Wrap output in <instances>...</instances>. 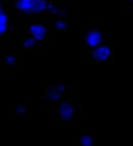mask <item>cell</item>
I'll return each instance as SVG.
<instances>
[{"label":"cell","instance_id":"cell-13","mask_svg":"<svg viewBox=\"0 0 133 146\" xmlns=\"http://www.w3.org/2000/svg\"><path fill=\"white\" fill-rule=\"evenodd\" d=\"M15 110H16L17 115H26V113H27V108L23 106V105H17V106L15 108Z\"/></svg>","mask_w":133,"mask_h":146},{"label":"cell","instance_id":"cell-4","mask_svg":"<svg viewBox=\"0 0 133 146\" xmlns=\"http://www.w3.org/2000/svg\"><path fill=\"white\" fill-rule=\"evenodd\" d=\"M85 43L92 50L103 44V33L99 29H89L85 35Z\"/></svg>","mask_w":133,"mask_h":146},{"label":"cell","instance_id":"cell-5","mask_svg":"<svg viewBox=\"0 0 133 146\" xmlns=\"http://www.w3.org/2000/svg\"><path fill=\"white\" fill-rule=\"evenodd\" d=\"M112 54H113V49H112L110 44H106V43H103L102 46H99V47L92 50V59L95 62H97V63L107 62L112 57Z\"/></svg>","mask_w":133,"mask_h":146},{"label":"cell","instance_id":"cell-12","mask_svg":"<svg viewBox=\"0 0 133 146\" xmlns=\"http://www.w3.org/2000/svg\"><path fill=\"white\" fill-rule=\"evenodd\" d=\"M54 27H56L57 30L63 32V30H66V27H67V23H66L63 19H56V22H54Z\"/></svg>","mask_w":133,"mask_h":146},{"label":"cell","instance_id":"cell-1","mask_svg":"<svg viewBox=\"0 0 133 146\" xmlns=\"http://www.w3.org/2000/svg\"><path fill=\"white\" fill-rule=\"evenodd\" d=\"M49 5L46 0H16L15 9L24 15H42L49 10Z\"/></svg>","mask_w":133,"mask_h":146},{"label":"cell","instance_id":"cell-3","mask_svg":"<svg viewBox=\"0 0 133 146\" xmlns=\"http://www.w3.org/2000/svg\"><path fill=\"white\" fill-rule=\"evenodd\" d=\"M56 113L59 116V119L62 122H72V119L75 117V106L70 102H60L56 108Z\"/></svg>","mask_w":133,"mask_h":146},{"label":"cell","instance_id":"cell-8","mask_svg":"<svg viewBox=\"0 0 133 146\" xmlns=\"http://www.w3.org/2000/svg\"><path fill=\"white\" fill-rule=\"evenodd\" d=\"M52 16H56L57 19H60V16H63L66 13L64 7L62 5H56V3H50L49 5V10H47Z\"/></svg>","mask_w":133,"mask_h":146},{"label":"cell","instance_id":"cell-9","mask_svg":"<svg viewBox=\"0 0 133 146\" xmlns=\"http://www.w3.org/2000/svg\"><path fill=\"white\" fill-rule=\"evenodd\" d=\"M22 44H23V47H24L26 50H34V49L37 47V40L29 35V36L23 37V42H22Z\"/></svg>","mask_w":133,"mask_h":146},{"label":"cell","instance_id":"cell-2","mask_svg":"<svg viewBox=\"0 0 133 146\" xmlns=\"http://www.w3.org/2000/svg\"><path fill=\"white\" fill-rule=\"evenodd\" d=\"M27 29H29V35H30L32 37H34L37 42L46 40L47 36H49L47 25L43 23V22H32Z\"/></svg>","mask_w":133,"mask_h":146},{"label":"cell","instance_id":"cell-10","mask_svg":"<svg viewBox=\"0 0 133 146\" xmlns=\"http://www.w3.org/2000/svg\"><path fill=\"white\" fill-rule=\"evenodd\" d=\"M79 145L80 146H93L95 145V137L90 135H83L79 137Z\"/></svg>","mask_w":133,"mask_h":146},{"label":"cell","instance_id":"cell-7","mask_svg":"<svg viewBox=\"0 0 133 146\" xmlns=\"http://www.w3.org/2000/svg\"><path fill=\"white\" fill-rule=\"evenodd\" d=\"M9 29H10V19L6 9L2 6L0 7V36H6Z\"/></svg>","mask_w":133,"mask_h":146},{"label":"cell","instance_id":"cell-11","mask_svg":"<svg viewBox=\"0 0 133 146\" xmlns=\"http://www.w3.org/2000/svg\"><path fill=\"white\" fill-rule=\"evenodd\" d=\"M3 62H5L7 66H16V64H17V57H16L15 54H7V56H5Z\"/></svg>","mask_w":133,"mask_h":146},{"label":"cell","instance_id":"cell-6","mask_svg":"<svg viewBox=\"0 0 133 146\" xmlns=\"http://www.w3.org/2000/svg\"><path fill=\"white\" fill-rule=\"evenodd\" d=\"M64 93H66V86L64 85H54L46 92L44 98H46L47 102H59L63 98Z\"/></svg>","mask_w":133,"mask_h":146}]
</instances>
